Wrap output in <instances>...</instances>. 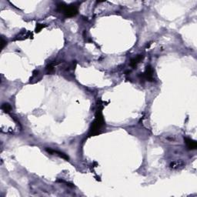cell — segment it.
I'll return each mask as SVG.
<instances>
[{
  "label": "cell",
  "mask_w": 197,
  "mask_h": 197,
  "mask_svg": "<svg viewBox=\"0 0 197 197\" xmlns=\"http://www.w3.org/2000/svg\"><path fill=\"white\" fill-rule=\"evenodd\" d=\"M102 105L101 104L99 105L98 109L96 110V117L94 121L92 123V126L90 128L89 130V136H97L102 133V131L103 130V128L105 127V121H104L103 115H102Z\"/></svg>",
  "instance_id": "1"
},
{
  "label": "cell",
  "mask_w": 197,
  "mask_h": 197,
  "mask_svg": "<svg viewBox=\"0 0 197 197\" xmlns=\"http://www.w3.org/2000/svg\"><path fill=\"white\" fill-rule=\"evenodd\" d=\"M6 41H5V39H3V37L1 38V49H4V47L6 45Z\"/></svg>",
  "instance_id": "11"
},
{
  "label": "cell",
  "mask_w": 197,
  "mask_h": 197,
  "mask_svg": "<svg viewBox=\"0 0 197 197\" xmlns=\"http://www.w3.org/2000/svg\"><path fill=\"white\" fill-rule=\"evenodd\" d=\"M184 140L189 149H196L197 148V143L195 140L189 138H184Z\"/></svg>",
  "instance_id": "6"
},
{
  "label": "cell",
  "mask_w": 197,
  "mask_h": 197,
  "mask_svg": "<svg viewBox=\"0 0 197 197\" xmlns=\"http://www.w3.org/2000/svg\"><path fill=\"white\" fill-rule=\"evenodd\" d=\"M2 109L6 113H9L11 110H12V107H11V105L8 103H4L2 104Z\"/></svg>",
  "instance_id": "9"
},
{
  "label": "cell",
  "mask_w": 197,
  "mask_h": 197,
  "mask_svg": "<svg viewBox=\"0 0 197 197\" xmlns=\"http://www.w3.org/2000/svg\"><path fill=\"white\" fill-rule=\"evenodd\" d=\"M170 166L171 169H173V170H179L185 166V162L183 160H176L171 162Z\"/></svg>",
  "instance_id": "4"
},
{
  "label": "cell",
  "mask_w": 197,
  "mask_h": 197,
  "mask_svg": "<svg viewBox=\"0 0 197 197\" xmlns=\"http://www.w3.org/2000/svg\"><path fill=\"white\" fill-rule=\"evenodd\" d=\"M45 26V25H43V24H37V25H36V28H35V32H39Z\"/></svg>",
  "instance_id": "10"
},
{
  "label": "cell",
  "mask_w": 197,
  "mask_h": 197,
  "mask_svg": "<svg viewBox=\"0 0 197 197\" xmlns=\"http://www.w3.org/2000/svg\"><path fill=\"white\" fill-rule=\"evenodd\" d=\"M141 79H146L149 82H153L154 81V72L152 69L151 66H147L146 68V70L143 73H141L140 75Z\"/></svg>",
  "instance_id": "3"
},
{
  "label": "cell",
  "mask_w": 197,
  "mask_h": 197,
  "mask_svg": "<svg viewBox=\"0 0 197 197\" xmlns=\"http://www.w3.org/2000/svg\"><path fill=\"white\" fill-rule=\"evenodd\" d=\"M59 64V62H54V63H50V64H49V66L46 67V69H47V71H48V72L50 73L51 72H53V69H54V67Z\"/></svg>",
  "instance_id": "8"
},
{
  "label": "cell",
  "mask_w": 197,
  "mask_h": 197,
  "mask_svg": "<svg viewBox=\"0 0 197 197\" xmlns=\"http://www.w3.org/2000/svg\"><path fill=\"white\" fill-rule=\"evenodd\" d=\"M143 59H144V56H143V55H138L136 57H135V58H133V59L131 60L130 66L132 67H133V68L136 67L137 65L140 63V62H142V61L143 60Z\"/></svg>",
  "instance_id": "7"
},
{
  "label": "cell",
  "mask_w": 197,
  "mask_h": 197,
  "mask_svg": "<svg viewBox=\"0 0 197 197\" xmlns=\"http://www.w3.org/2000/svg\"><path fill=\"white\" fill-rule=\"evenodd\" d=\"M57 11L64 15L66 18H70L78 14V6L75 4L66 5L63 2L57 4Z\"/></svg>",
  "instance_id": "2"
},
{
  "label": "cell",
  "mask_w": 197,
  "mask_h": 197,
  "mask_svg": "<svg viewBox=\"0 0 197 197\" xmlns=\"http://www.w3.org/2000/svg\"><path fill=\"white\" fill-rule=\"evenodd\" d=\"M45 150L47 151V152H49V154H55V155H58V156H59V157H61V158L64 159L66 160H69V156H67L66 154H65V153H63V152H59V151L57 150H53V149H49V148H46L45 149Z\"/></svg>",
  "instance_id": "5"
}]
</instances>
